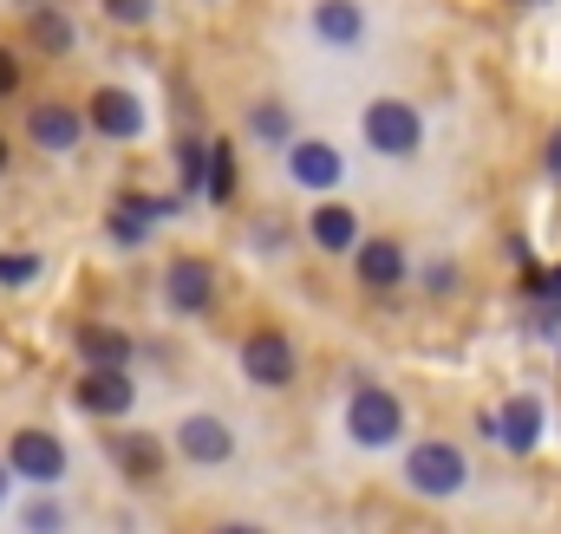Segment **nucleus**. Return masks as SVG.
Masks as SVG:
<instances>
[{
	"label": "nucleus",
	"mask_w": 561,
	"mask_h": 534,
	"mask_svg": "<svg viewBox=\"0 0 561 534\" xmlns=\"http://www.w3.org/2000/svg\"><path fill=\"white\" fill-rule=\"evenodd\" d=\"M399 423H405V410H399V398H392L386 385H359L353 404H346V430H353V443H366V450H386V443L399 437Z\"/></svg>",
	"instance_id": "1"
},
{
	"label": "nucleus",
	"mask_w": 561,
	"mask_h": 534,
	"mask_svg": "<svg viewBox=\"0 0 561 534\" xmlns=\"http://www.w3.org/2000/svg\"><path fill=\"white\" fill-rule=\"evenodd\" d=\"M405 483L419 489V496H457L463 489V450L457 443H419L412 456H405Z\"/></svg>",
	"instance_id": "2"
},
{
	"label": "nucleus",
	"mask_w": 561,
	"mask_h": 534,
	"mask_svg": "<svg viewBox=\"0 0 561 534\" xmlns=\"http://www.w3.org/2000/svg\"><path fill=\"white\" fill-rule=\"evenodd\" d=\"M419 137H424L419 112H412V105H399V98H379V105L366 112V143H373L379 156H412V150H419Z\"/></svg>",
	"instance_id": "3"
},
{
	"label": "nucleus",
	"mask_w": 561,
	"mask_h": 534,
	"mask_svg": "<svg viewBox=\"0 0 561 534\" xmlns=\"http://www.w3.org/2000/svg\"><path fill=\"white\" fill-rule=\"evenodd\" d=\"M7 463L20 469V483H59V476H66V450H59V437H46V430H13Z\"/></svg>",
	"instance_id": "4"
},
{
	"label": "nucleus",
	"mask_w": 561,
	"mask_h": 534,
	"mask_svg": "<svg viewBox=\"0 0 561 534\" xmlns=\"http://www.w3.org/2000/svg\"><path fill=\"white\" fill-rule=\"evenodd\" d=\"M131 379H125V365H92L85 379H79V404L92 410V417H125L131 410Z\"/></svg>",
	"instance_id": "5"
},
{
	"label": "nucleus",
	"mask_w": 561,
	"mask_h": 534,
	"mask_svg": "<svg viewBox=\"0 0 561 534\" xmlns=\"http://www.w3.org/2000/svg\"><path fill=\"white\" fill-rule=\"evenodd\" d=\"M242 372H249L255 385H287V379H294V346H287L280 333H249Z\"/></svg>",
	"instance_id": "6"
},
{
	"label": "nucleus",
	"mask_w": 561,
	"mask_h": 534,
	"mask_svg": "<svg viewBox=\"0 0 561 534\" xmlns=\"http://www.w3.org/2000/svg\"><path fill=\"white\" fill-rule=\"evenodd\" d=\"M163 293H170V306H176V313H203V306H209V293H216V274H209V267L190 255V262L170 267Z\"/></svg>",
	"instance_id": "7"
},
{
	"label": "nucleus",
	"mask_w": 561,
	"mask_h": 534,
	"mask_svg": "<svg viewBox=\"0 0 561 534\" xmlns=\"http://www.w3.org/2000/svg\"><path fill=\"white\" fill-rule=\"evenodd\" d=\"M496 437H503L516 456H529V450L542 443V398H510L503 417H496Z\"/></svg>",
	"instance_id": "8"
},
{
	"label": "nucleus",
	"mask_w": 561,
	"mask_h": 534,
	"mask_svg": "<svg viewBox=\"0 0 561 534\" xmlns=\"http://www.w3.org/2000/svg\"><path fill=\"white\" fill-rule=\"evenodd\" d=\"M287 170H294V183H307V189H333V183L346 176V163H340L333 143H294Z\"/></svg>",
	"instance_id": "9"
},
{
	"label": "nucleus",
	"mask_w": 561,
	"mask_h": 534,
	"mask_svg": "<svg viewBox=\"0 0 561 534\" xmlns=\"http://www.w3.org/2000/svg\"><path fill=\"white\" fill-rule=\"evenodd\" d=\"M176 443H183V456H196V463H229V450H236L229 423H216V417H183Z\"/></svg>",
	"instance_id": "10"
},
{
	"label": "nucleus",
	"mask_w": 561,
	"mask_h": 534,
	"mask_svg": "<svg viewBox=\"0 0 561 534\" xmlns=\"http://www.w3.org/2000/svg\"><path fill=\"white\" fill-rule=\"evenodd\" d=\"M183 209V196H163V202H118L112 209V242H144L150 235V222H163V216H176Z\"/></svg>",
	"instance_id": "11"
},
{
	"label": "nucleus",
	"mask_w": 561,
	"mask_h": 534,
	"mask_svg": "<svg viewBox=\"0 0 561 534\" xmlns=\"http://www.w3.org/2000/svg\"><path fill=\"white\" fill-rule=\"evenodd\" d=\"M85 118H92L105 137H138V125H144L138 98H131V92H118V85H105V92L92 98V112H85Z\"/></svg>",
	"instance_id": "12"
},
{
	"label": "nucleus",
	"mask_w": 561,
	"mask_h": 534,
	"mask_svg": "<svg viewBox=\"0 0 561 534\" xmlns=\"http://www.w3.org/2000/svg\"><path fill=\"white\" fill-rule=\"evenodd\" d=\"M307 235H313L327 255H340V248H353V242H359V216H353V209H340V202H327V209H313V216H307Z\"/></svg>",
	"instance_id": "13"
},
{
	"label": "nucleus",
	"mask_w": 561,
	"mask_h": 534,
	"mask_svg": "<svg viewBox=\"0 0 561 534\" xmlns=\"http://www.w3.org/2000/svg\"><path fill=\"white\" fill-rule=\"evenodd\" d=\"M313 33L333 39V46H353V39L366 33V20H359L353 0H320V7H313Z\"/></svg>",
	"instance_id": "14"
},
{
	"label": "nucleus",
	"mask_w": 561,
	"mask_h": 534,
	"mask_svg": "<svg viewBox=\"0 0 561 534\" xmlns=\"http://www.w3.org/2000/svg\"><path fill=\"white\" fill-rule=\"evenodd\" d=\"M79 359L85 365H131V339L112 326H79Z\"/></svg>",
	"instance_id": "15"
},
{
	"label": "nucleus",
	"mask_w": 561,
	"mask_h": 534,
	"mask_svg": "<svg viewBox=\"0 0 561 534\" xmlns=\"http://www.w3.org/2000/svg\"><path fill=\"white\" fill-rule=\"evenodd\" d=\"M79 131H85V125H79L66 105H39V112H33V143H46V150H72Z\"/></svg>",
	"instance_id": "16"
},
{
	"label": "nucleus",
	"mask_w": 561,
	"mask_h": 534,
	"mask_svg": "<svg viewBox=\"0 0 561 534\" xmlns=\"http://www.w3.org/2000/svg\"><path fill=\"white\" fill-rule=\"evenodd\" d=\"M359 280H366V287H399V280H405V255H399L392 242H366V248H359Z\"/></svg>",
	"instance_id": "17"
},
{
	"label": "nucleus",
	"mask_w": 561,
	"mask_h": 534,
	"mask_svg": "<svg viewBox=\"0 0 561 534\" xmlns=\"http://www.w3.org/2000/svg\"><path fill=\"white\" fill-rule=\"evenodd\" d=\"M33 39H39L46 53H72V13L39 7V13H33Z\"/></svg>",
	"instance_id": "18"
},
{
	"label": "nucleus",
	"mask_w": 561,
	"mask_h": 534,
	"mask_svg": "<svg viewBox=\"0 0 561 534\" xmlns=\"http://www.w3.org/2000/svg\"><path fill=\"white\" fill-rule=\"evenodd\" d=\"M203 189H209V202H229L236 196V150L229 143H209V183Z\"/></svg>",
	"instance_id": "19"
},
{
	"label": "nucleus",
	"mask_w": 561,
	"mask_h": 534,
	"mask_svg": "<svg viewBox=\"0 0 561 534\" xmlns=\"http://www.w3.org/2000/svg\"><path fill=\"white\" fill-rule=\"evenodd\" d=\"M118 463H125L131 476H157V469H163V450H157L150 437H125V443H118Z\"/></svg>",
	"instance_id": "20"
},
{
	"label": "nucleus",
	"mask_w": 561,
	"mask_h": 534,
	"mask_svg": "<svg viewBox=\"0 0 561 534\" xmlns=\"http://www.w3.org/2000/svg\"><path fill=\"white\" fill-rule=\"evenodd\" d=\"M176 163H183V183H190V189H203V183H209V143L183 137V143H176Z\"/></svg>",
	"instance_id": "21"
},
{
	"label": "nucleus",
	"mask_w": 561,
	"mask_h": 534,
	"mask_svg": "<svg viewBox=\"0 0 561 534\" xmlns=\"http://www.w3.org/2000/svg\"><path fill=\"white\" fill-rule=\"evenodd\" d=\"M39 274V255H0V287H26Z\"/></svg>",
	"instance_id": "22"
},
{
	"label": "nucleus",
	"mask_w": 561,
	"mask_h": 534,
	"mask_svg": "<svg viewBox=\"0 0 561 534\" xmlns=\"http://www.w3.org/2000/svg\"><path fill=\"white\" fill-rule=\"evenodd\" d=\"M105 13H112L118 26H144V20H150V0H105Z\"/></svg>",
	"instance_id": "23"
},
{
	"label": "nucleus",
	"mask_w": 561,
	"mask_h": 534,
	"mask_svg": "<svg viewBox=\"0 0 561 534\" xmlns=\"http://www.w3.org/2000/svg\"><path fill=\"white\" fill-rule=\"evenodd\" d=\"M287 125H294V118H287L280 105H262V112H255V131L262 137H287Z\"/></svg>",
	"instance_id": "24"
},
{
	"label": "nucleus",
	"mask_w": 561,
	"mask_h": 534,
	"mask_svg": "<svg viewBox=\"0 0 561 534\" xmlns=\"http://www.w3.org/2000/svg\"><path fill=\"white\" fill-rule=\"evenodd\" d=\"M529 293H542V300H561V267H556V274H529Z\"/></svg>",
	"instance_id": "25"
},
{
	"label": "nucleus",
	"mask_w": 561,
	"mask_h": 534,
	"mask_svg": "<svg viewBox=\"0 0 561 534\" xmlns=\"http://www.w3.org/2000/svg\"><path fill=\"white\" fill-rule=\"evenodd\" d=\"M13 85H20V59H13V53H7V46H0V98H7V92H13Z\"/></svg>",
	"instance_id": "26"
},
{
	"label": "nucleus",
	"mask_w": 561,
	"mask_h": 534,
	"mask_svg": "<svg viewBox=\"0 0 561 534\" xmlns=\"http://www.w3.org/2000/svg\"><path fill=\"white\" fill-rule=\"evenodd\" d=\"M549 176H556V183H561V131L549 137Z\"/></svg>",
	"instance_id": "27"
},
{
	"label": "nucleus",
	"mask_w": 561,
	"mask_h": 534,
	"mask_svg": "<svg viewBox=\"0 0 561 534\" xmlns=\"http://www.w3.org/2000/svg\"><path fill=\"white\" fill-rule=\"evenodd\" d=\"M0 170H7V143H0Z\"/></svg>",
	"instance_id": "28"
},
{
	"label": "nucleus",
	"mask_w": 561,
	"mask_h": 534,
	"mask_svg": "<svg viewBox=\"0 0 561 534\" xmlns=\"http://www.w3.org/2000/svg\"><path fill=\"white\" fill-rule=\"evenodd\" d=\"M0 489H7V469H0Z\"/></svg>",
	"instance_id": "29"
}]
</instances>
